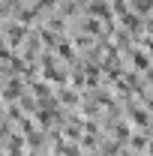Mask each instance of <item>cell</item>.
<instances>
[{
	"mask_svg": "<svg viewBox=\"0 0 153 156\" xmlns=\"http://www.w3.org/2000/svg\"><path fill=\"white\" fill-rule=\"evenodd\" d=\"M90 12H93V15H108V9H105V0H93V3H90Z\"/></svg>",
	"mask_w": 153,
	"mask_h": 156,
	"instance_id": "cell-1",
	"label": "cell"
},
{
	"mask_svg": "<svg viewBox=\"0 0 153 156\" xmlns=\"http://www.w3.org/2000/svg\"><path fill=\"white\" fill-rule=\"evenodd\" d=\"M135 66H138V69H147V63H150V60H147V57H144V54H141V51H135Z\"/></svg>",
	"mask_w": 153,
	"mask_h": 156,
	"instance_id": "cell-2",
	"label": "cell"
},
{
	"mask_svg": "<svg viewBox=\"0 0 153 156\" xmlns=\"http://www.w3.org/2000/svg\"><path fill=\"white\" fill-rule=\"evenodd\" d=\"M39 3H57V0H39Z\"/></svg>",
	"mask_w": 153,
	"mask_h": 156,
	"instance_id": "cell-3",
	"label": "cell"
}]
</instances>
